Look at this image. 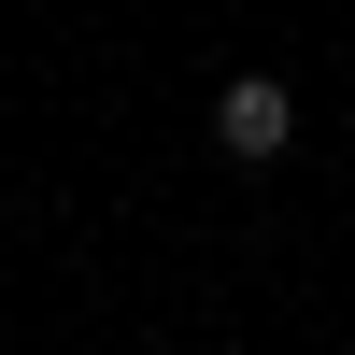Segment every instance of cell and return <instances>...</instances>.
<instances>
[{"label": "cell", "mask_w": 355, "mask_h": 355, "mask_svg": "<svg viewBox=\"0 0 355 355\" xmlns=\"http://www.w3.org/2000/svg\"><path fill=\"white\" fill-rule=\"evenodd\" d=\"M214 142L256 157V171L299 157V85H284V71H227V85H214Z\"/></svg>", "instance_id": "1"}]
</instances>
